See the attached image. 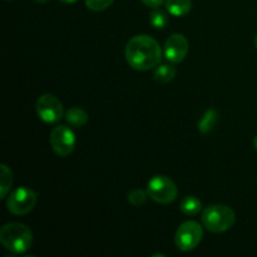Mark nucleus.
<instances>
[{
	"label": "nucleus",
	"mask_w": 257,
	"mask_h": 257,
	"mask_svg": "<svg viewBox=\"0 0 257 257\" xmlns=\"http://www.w3.org/2000/svg\"><path fill=\"white\" fill-rule=\"evenodd\" d=\"M59 2L64 3V4H74V3L77 2V0H59Z\"/></svg>",
	"instance_id": "aec40b11"
},
{
	"label": "nucleus",
	"mask_w": 257,
	"mask_h": 257,
	"mask_svg": "<svg viewBox=\"0 0 257 257\" xmlns=\"http://www.w3.org/2000/svg\"><path fill=\"white\" fill-rule=\"evenodd\" d=\"M141 2H142L146 7L155 9V8H160L163 3H166V0H141Z\"/></svg>",
	"instance_id": "6ab92c4d"
},
{
	"label": "nucleus",
	"mask_w": 257,
	"mask_h": 257,
	"mask_svg": "<svg viewBox=\"0 0 257 257\" xmlns=\"http://www.w3.org/2000/svg\"><path fill=\"white\" fill-rule=\"evenodd\" d=\"M37 114L43 122L54 124L65 115L62 102L53 94H43L38 98L35 104Z\"/></svg>",
	"instance_id": "6e6552de"
},
{
	"label": "nucleus",
	"mask_w": 257,
	"mask_h": 257,
	"mask_svg": "<svg viewBox=\"0 0 257 257\" xmlns=\"http://www.w3.org/2000/svg\"><path fill=\"white\" fill-rule=\"evenodd\" d=\"M236 222L235 211L226 205L208 206L202 212V223L206 230L222 233L232 228Z\"/></svg>",
	"instance_id": "7ed1b4c3"
},
{
	"label": "nucleus",
	"mask_w": 257,
	"mask_h": 257,
	"mask_svg": "<svg viewBox=\"0 0 257 257\" xmlns=\"http://www.w3.org/2000/svg\"><path fill=\"white\" fill-rule=\"evenodd\" d=\"M64 118L68 124H70L72 127L79 128L87 124L88 113L84 109H82V108L72 107L65 112Z\"/></svg>",
	"instance_id": "f8f14e48"
},
{
	"label": "nucleus",
	"mask_w": 257,
	"mask_h": 257,
	"mask_svg": "<svg viewBox=\"0 0 257 257\" xmlns=\"http://www.w3.org/2000/svg\"><path fill=\"white\" fill-rule=\"evenodd\" d=\"M0 242L14 255H22L32 246L33 233L24 223L9 222L0 230Z\"/></svg>",
	"instance_id": "f03ea898"
},
{
	"label": "nucleus",
	"mask_w": 257,
	"mask_h": 257,
	"mask_svg": "<svg viewBox=\"0 0 257 257\" xmlns=\"http://www.w3.org/2000/svg\"><path fill=\"white\" fill-rule=\"evenodd\" d=\"M147 193L151 200L161 205H168L177 198L176 183L167 176H155L147 185Z\"/></svg>",
	"instance_id": "20e7f679"
},
{
	"label": "nucleus",
	"mask_w": 257,
	"mask_h": 257,
	"mask_svg": "<svg viewBox=\"0 0 257 257\" xmlns=\"http://www.w3.org/2000/svg\"><path fill=\"white\" fill-rule=\"evenodd\" d=\"M203 237V228L196 221H186L177 228L175 235L176 246L181 251L193 250L200 245Z\"/></svg>",
	"instance_id": "423d86ee"
},
{
	"label": "nucleus",
	"mask_w": 257,
	"mask_h": 257,
	"mask_svg": "<svg viewBox=\"0 0 257 257\" xmlns=\"http://www.w3.org/2000/svg\"><path fill=\"white\" fill-rule=\"evenodd\" d=\"M202 210V202L196 196H186L180 203V211L186 216H196Z\"/></svg>",
	"instance_id": "ddd939ff"
},
{
	"label": "nucleus",
	"mask_w": 257,
	"mask_h": 257,
	"mask_svg": "<svg viewBox=\"0 0 257 257\" xmlns=\"http://www.w3.org/2000/svg\"><path fill=\"white\" fill-rule=\"evenodd\" d=\"M124 55L131 68L146 72L158 67L162 59V49L155 38L141 34L127 43Z\"/></svg>",
	"instance_id": "f257e3e1"
},
{
	"label": "nucleus",
	"mask_w": 257,
	"mask_h": 257,
	"mask_svg": "<svg viewBox=\"0 0 257 257\" xmlns=\"http://www.w3.org/2000/svg\"><path fill=\"white\" fill-rule=\"evenodd\" d=\"M150 197L147 193V191L143 190H133L128 193V202L131 205L136 206V207H141V206L145 205L147 202V198Z\"/></svg>",
	"instance_id": "f3484780"
},
{
	"label": "nucleus",
	"mask_w": 257,
	"mask_h": 257,
	"mask_svg": "<svg viewBox=\"0 0 257 257\" xmlns=\"http://www.w3.org/2000/svg\"><path fill=\"white\" fill-rule=\"evenodd\" d=\"M188 42L182 34H172L165 43V57L171 63H181L188 54Z\"/></svg>",
	"instance_id": "1a4fd4ad"
},
{
	"label": "nucleus",
	"mask_w": 257,
	"mask_h": 257,
	"mask_svg": "<svg viewBox=\"0 0 257 257\" xmlns=\"http://www.w3.org/2000/svg\"><path fill=\"white\" fill-rule=\"evenodd\" d=\"M150 23L156 29H163L168 24L167 13L160 8H155L150 14Z\"/></svg>",
	"instance_id": "dca6fc26"
},
{
	"label": "nucleus",
	"mask_w": 257,
	"mask_h": 257,
	"mask_svg": "<svg viewBox=\"0 0 257 257\" xmlns=\"http://www.w3.org/2000/svg\"><path fill=\"white\" fill-rule=\"evenodd\" d=\"M38 195L35 191L28 187H20L13 191L7 198V207L10 213L15 216H24L34 210Z\"/></svg>",
	"instance_id": "39448f33"
},
{
	"label": "nucleus",
	"mask_w": 257,
	"mask_h": 257,
	"mask_svg": "<svg viewBox=\"0 0 257 257\" xmlns=\"http://www.w3.org/2000/svg\"><path fill=\"white\" fill-rule=\"evenodd\" d=\"M192 9L191 0H166V10L173 17H185Z\"/></svg>",
	"instance_id": "9d476101"
},
{
	"label": "nucleus",
	"mask_w": 257,
	"mask_h": 257,
	"mask_svg": "<svg viewBox=\"0 0 257 257\" xmlns=\"http://www.w3.org/2000/svg\"><path fill=\"white\" fill-rule=\"evenodd\" d=\"M37 3H39V4H45V3H48L49 0H35Z\"/></svg>",
	"instance_id": "4be33fe9"
},
{
	"label": "nucleus",
	"mask_w": 257,
	"mask_h": 257,
	"mask_svg": "<svg viewBox=\"0 0 257 257\" xmlns=\"http://www.w3.org/2000/svg\"><path fill=\"white\" fill-rule=\"evenodd\" d=\"M9 2H10V0H9Z\"/></svg>",
	"instance_id": "b1692460"
},
{
	"label": "nucleus",
	"mask_w": 257,
	"mask_h": 257,
	"mask_svg": "<svg viewBox=\"0 0 257 257\" xmlns=\"http://www.w3.org/2000/svg\"><path fill=\"white\" fill-rule=\"evenodd\" d=\"M114 0H85V5L88 9L93 12H102V10L108 9L113 4Z\"/></svg>",
	"instance_id": "a211bd4d"
},
{
	"label": "nucleus",
	"mask_w": 257,
	"mask_h": 257,
	"mask_svg": "<svg viewBox=\"0 0 257 257\" xmlns=\"http://www.w3.org/2000/svg\"><path fill=\"white\" fill-rule=\"evenodd\" d=\"M49 142L55 155L59 157H68L74 151L77 138H75L74 132L69 127L58 125V127L53 128L50 132Z\"/></svg>",
	"instance_id": "0eeeda50"
},
{
	"label": "nucleus",
	"mask_w": 257,
	"mask_h": 257,
	"mask_svg": "<svg viewBox=\"0 0 257 257\" xmlns=\"http://www.w3.org/2000/svg\"><path fill=\"white\" fill-rule=\"evenodd\" d=\"M2 180H0V198H5L13 185V172L7 165H2Z\"/></svg>",
	"instance_id": "2eb2a0df"
},
{
	"label": "nucleus",
	"mask_w": 257,
	"mask_h": 257,
	"mask_svg": "<svg viewBox=\"0 0 257 257\" xmlns=\"http://www.w3.org/2000/svg\"><path fill=\"white\" fill-rule=\"evenodd\" d=\"M255 48H256V50H257V35L255 37Z\"/></svg>",
	"instance_id": "5701e85b"
},
{
	"label": "nucleus",
	"mask_w": 257,
	"mask_h": 257,
	"mask_svg": "<svg viewBox=\"0 0 257 257\" xmlns=\"http://www.w3.org/2000/svg\"><path fill=\"white\" fill-rule=\"evenodd\" d=\"M176 77V68L170 64H162L157 67V69L153 73V79L160 84H166L171 82Z\"/></svg>",
	"instance_id": "4468645a"
},
{
	"label": "nucleus",
	"mask_w": 257,
	"mask_h": 257,
	"mask_svg": "<svg viewBox=\"0 0 257 257\" xmlns=\"http://www.w3.org/2000/svg\"><path fill=\"white\" fill-rule=\"evenodd\" d=\"M218 122V112L215 108H210V109L206 110L203 113L202 118L198 122V131L202 135H207L211 131H213V128L216 127Z\"/></svg>",
	"instance_id": "9b49d317"
},
{
	"label": "nucleus",
	"mask_w": 257,
	"mask_h": 257,
	"mask_svg": "<svg viewBox=\"0 0 257 257\" xmlns=\"http://www.w3.org/2000/svg\"><path fill=\"white\" fill-rule=\"evenodd\" d=\"M253 147L257 151V136H255V138H253Z\"/></svg>",
	"instance_id": "412c9836"
}]
</instances>
